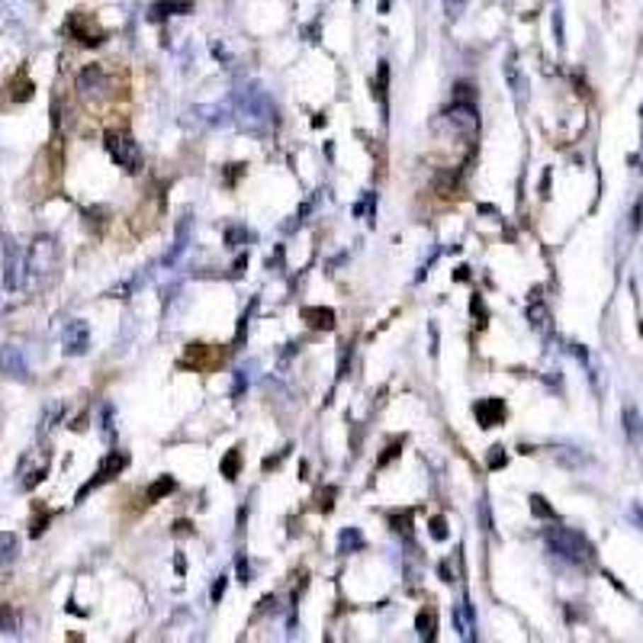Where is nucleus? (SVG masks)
Listing matches in <instances>:
<instances>
[{
	"instance_id": "32",
	"label": "nucleus",
	"mask_w": 643,
	"mask_h": 643,
	"mask_svg": "<svg viewBox=\"0 0 643 643\" xmlns=\"http://www.w3.org/2000/svg\"><path fill=\"white\" fill-rule=\"evenodd\" d=\"M467 4H470V0H444V13H448L450 20H457V16L467 10Z\"/></svg>"
},
{
	"instance_id": "29",
	"label": "nucleus",
	"mask_w": 643,
	"mask_h": 643,
	"mask_svg": "<svg viewBox=\"0 0 643 643\" xmlns=\"http://www.w3.org/2000/svg\"><path fill=\"white\" fill-rule=\"evenodd\" d=\"M531 511H534L537 518H553V508L547 505L544 496H531Z\"/></svg>"
},
{
	"instance_id": "12",
	"label": "nucleus",
	"mask_w": 643,
	"mask_h": 643,
	"mask_svg": "<svg viewBox=\"0 0 643 643\" xmlns=\"http://www.w3.org/2000/svg\"><path fill=\"white\" fill-rule=\"evenodd\" d=\"M181 364L183 367H193V370H210V367L222 364V354H219V351H212L210 344H190Z\"/></svg>"
},
{
	"instance_id": "1",
	"label": "nucleus",
	"mask_w": 643,
	"mask_h": 643,
	"mask_svg": "<svg viewBox=\"0 0 643 643\" xmlns=\"http://www.w3.org/2000/svg\"><path fill=\"white\" fill-rule=\"evenodd\" d=\"M235 103H238L235 106V119H238V126L245 129V132L264 135L267 129L273 126V119H277L271 97H267L264 91H258V87H245V91H238Z\"/></svg>"
},
{
	"instance_id": "11",
	"label": "nucleus",
	"mask_w": 643,
	"mask_h": 643,
	"mask_svg": "<svg viewBox=\"0 0 643 643\" xmlns=\"http://www.w3.org/2000/svg\"><path fill=\"white\" fill-rule=\"evenodd\" d=\"M0 373H4V377H13V380L29 377L26 357H23L20 348H13V344H4V348H0Z\"/></svg>"
},
{
	"instance_id": "33",
	"label": "nucleus",
	"mask_w": 643,
	"mask_h": 643,
	"mask_svg": "<svg viewBox=\"0 0 643 643\" xmlns=\"http://www.w3.org/2000/svg\"><path fill=\"white\" fill-rule=\"evenodd\" d=\"M528 315H531V322L537 325V329L544 325V322H550V315H544V306H537V302H534V306L528 309Z\"/></svg>"
},
{
	"instance_id": "3",
	"label": "nucleus",
	"mask_w": 643,
	"mask_h": 643,
	"mask_svg": "<svg viewBox=\"0 0 643 643\" xmlns=\"http://www.w3.org/2000/svg\"><path fill=\"white\" fill-rule=\"evenodd\" d=\"M58 271V245L52 238H35L33 245L26 251V280H23V287H45Z\"/></svg>"
},
{
	"instance_id": "37",
	"label": "nucleus",
	"mask_w": 643,
	"mask_h": 643,
	"mask_svg": "<svg viewBox=\"0 0 643 643\" xmlns=\"http://www.w3.org/2000/svg\"><path fill=\"white\" fill-rule=\"evenodd\" d=\"M553 33H557V42L563 45V16H559V10L553 13Z\"/></svg>"
},
{
	"instance_id": "38",
	"label": "nucleus",
	"mask_w": 643,
	"mask_h": 643,
	"mask_svg": "<svg viewBox=\"0 0 643 643\" xmlns=\"http://www.w3.org/2000/svg\"><path fill=\"white\" fill-rule=\"evenodd\" d=\"M222 592H225V579H219V582H216V588H212V601H219V598H222Z\"/></svg>"
},
{
	"instance_id": "15",
	"label": "nucleus",
	"mask_w": 643,
	"mask_h": 643,
	"mask_svg": "<svg viewBox=\"0 0 643 643\" xmlns=\"http://www.w3.org/2000/svg\"><path fill=\"white\" fill-rule=\"evenodd\" d=\"M302 319L312 325V329H322V331H329V329H335V312H331L329 306H315V309H306L302 312Z\"/></svg>"
},
{
	"instance_id": "7",
	"label": "nucleus",
	"mask_w": 643,
	"mask_h": 643,
	"mask_svg": "<svg viewBox=\"0 0 643 643\" xmlns=\"http://www.w3.org/2000/svg\"><path fill=\"white\" fill-rule=\"evenodd\" d=\"M126 467H129V454H123V450H113V454L103 460V467H100L97 473H93V479L87 482V486H84L81 492H77V502H81V499H84L87 492H93V489H97V486H103V482L116 479V476L123 473Z\"/></svg>"
},
{
	"instance_id": "14",
	"label": "nucleus",
	"mask_w": 643,
	"mask_h": 643,
	"mask_svg": "<svg viewBox=\"0 0 643 643\" xmlns=\"http://www.w3.org/2000/svg\"><path fill=\"white\" fill-rule=\"evenodd\" d=\"M621 419H624V431H627V438L634 440V444H640V440H643V415H640V409L624 406Z\"/></svg>"
},
{
	"instance_id": "18",
	"label": "nucleus",
	"mask_w": 643,
	"mask_h": 643,
	"mask_svg": "<svg viewBox=\"0 0 643 643\" xmlns=\"http://www.w3.org/2000/svg\"><path fill=\"white\" fill-rule=\"evenodd\" d=\"M415 630L421 634V640L431 643L434 640V630H438V615H434L431 608H421L419 618H415Z\"/></svg>"
},
{
	"instance_id": "28",
	"label": "nucleus",
	"mask_w": 643,
	"mask_h": 643,
	"mask_svg": "<svg viewBox=\"0 0 643 643\" xmlns=\"http://www.w3.org/2000/svg\"><path fill=\"white\" fill-rule=\"evenodd\" d=\"M241 241H248V229H238V225H232V229L225 232V245H229V248H238Z\"/></svg>"
},
{
	"instance_id": "21",
	"label": "nucleus",
	"mask_w": 643,
	"mask_h": 643,
	"mask_svg": "<svg viewBox=\"0 0 643 643\" xmlns=\"http://www.w3.org/2000/svg\"><path fill=\"white\" fill-rule=\"evenodd\" d=\"M505 74H508V84H511V91H515V97L528 100V81H525V74H518L515 64H505Z\"/></svg>"
},
{
	"instance_id": "10",
	"label": "nucleus",
	"mask_w": 643,
	"mask_h": 643,
	"mask_svg": "<svg viewBox=\"0 0 643 643\" xmlns=\"http://www.w3.org/2000/svg\"><path fill=\"white\" fill-rule=\"evenodd\" d=\"M473 415H476V421H479V428H496L505 421L508 409H505L502 399H479V402L473 406Z\"/></svg>"
},
{
	"instance_id": "5",
	"label": "nucleus",
	"mask_w": 643,
	"mask_h": 643,
	"mask_svg": "<svg viewBox=\"0 0 643 643\" xmlns=\"http://www.w3.org/2000/svg\"><path fill=\"white\" fill-rule=\"evenodd\" d=\"M77 93L84 100H103L110 93V77L100 64H87L81 74H77Z\"/></svg>"
},
{
	"instance_id": "34",
	"label": "nucleus",
	"mask_w": 643,
	"mask_h": 643,
	"mask_svg": "<svg viewBox=\"0 0 643 643\" xmlns=\"http://www.w3.org/2000/svg\"><path fill=\"white\" fill-rule=\"evenodd\" d=\"M643 203H637L634 206V212H630V229H634V232H640V222H643Z\"/></svg>"
},
{
	"instance_id": "26",
	"label": "nucleus",
	"mask_w": 643,
	"mask_h": 643,
	"mask_svg": "<svg viewBox=\"0 0 643 643\" xmlns=\"http://www.w3.org/2000/svg\"><path fill=\"white\" fill-rule=\"evenodd\" d=\"M0 634H16V615L7 605H0Z\"/></svg>"
},
{
	"instance_id": "30",
	"label": "nucleus",
	"mask_w": 643,
	"mask_h": 643,
	"mask_svg": "<svg viewBox=\"0 0 643 643\" xmlns=\"http://www.w3.org/2000/svg\"><path fill=\"white\" fill-rule=\"evenodd\" d=\"M505 448H489V457H486V463H489V470H502L505 467Z\"/></svg>"
},
{
	"instance_id": "23",
	"label": "nucleus",
	"mask_w": 643,
	"mask_h": 643,
	"mask_svg": "<svg viewBox=\"0 0 643 643\" xmlns=\"http://www.w3.org/2000/svg\"><path fill=\"white\" fill-rule=\"evenodd\" d=\"M386 87H389V62H380V71H377V100L383 103V110H386Z\"/></svg>"
},
{
	"instance_id": "17",
	"label": "nucleus",
	"mask_w": 643,
	"mask_h": 643,
	"mask_svg": "<svg viewBox=\"0 0 643 643\" xmlns=\"http://www.w3.org/2000/svg\"><path fill=\"white\" fill-rule=\"evenodd\" d=\"M20 557V537L13 531H0V567H10Z\"/></svg>"
},
{
	"instance_id": "16",
	"label": "nucleus",
	"mask_w": 643,
	"mask_h": 643,
	"mask_svg": "<svg viewBox=\"0 0 643 643\" xmlns=\"http://www.w3.org/2000/svg\"><path fill=\"white\" fill-rule=\"evenodd\" d=\"M364 547H367V540L357 528H341V534H338V553H357V550H364Z\"/></svg>"
},
{
	"instance_id": "8",
	"label": "nucleus",
	"mask_w": 643,
	"mask_h": 643,
	"mask_svg": "<svg viewBox=\"0 0 643 643\" xmlns=\"http://www.w3.org/2000/svg\"><path fill=\"white\" fill-rule=\"evenodd\" d=\"M444 123L457 135H476V110L470 103H454L444 110Z\"/></svg>"
},
{
	"instance_id": "25",
	"label": "nucleus",
	"mask_w": 643,
	"mask_h": 643,
	"mask_svg": "<svg viewBox=\"0 0 643 643\" xmlns=\"http://www.w3.org/2000/svg\"><path fill=\"white\" fill-rule=\"evenodd\" d=\"M389 525L396 528L399 534H409L412 531V511H396V515H389Z\"/></svg>"
},
{
	"instance_id": "39",
	"label": "nucleus",
	"mask_w": 643,
	"mask_h": 643,
	"mask_svg": "<svg viewBox=\"0 0 643 643\" xmlns=\"http://www.w3.org/2000/svg\"><path fill=\"white\" fill-rule=\"evenodd\" d=\"M389 10V0H380V13H386Z\"/></svg>"
},
{
	"instance_id": "9",
	"label": "nucleus",
	"mask_w": 643,
	"mask_h": 643,
	"mask_svg": "<svg viewBox=\"0 0 643 643\" xmlns=\"http://www.w3.org/2000/svg\"><path fill=\"white\" fill-rule=\"evenodd\" d=\"M62 348H64V354H84L87 348H91V329H87V322H81V319H74V322H68L64 325V331H62Z\"/></svg>"
},
{
	"instance_id": "22",
	"label": "nucleus",
	"mask_w": 643,
	"mask_h": 643,
	"mask_svg": "<svg viewBox=\"0 0 643 643\" xmlns=\"http://www.w3.org/2000/svg\"><path fill=\"white\" fill-rule=\"evenodd\" d=\"M238 470H241V454H238V448H232L229 454L222 457V476L225 479H235Z\"/></svg>"
},
{
	"instance_id": "13",
	"label": "nucleus",
	"mask_w": 643,
	"mask_h": 643,
	"mask_svg": "<svg viewBox=\"0 0 643 643\" xmlns=\"http://www.w3.org/2000/svg\"><path fill=\"white\" fill-rule=\"evenodd\" d=\"M190 10H193L190 0H158V4H152V10H148V20H168V16L190 13Z\"/></svg>"
},
{
	"instance_id": "24",
	"label": "nucleus",
	"mask_w": 643,
	"mask_h": 643,
	"mask_svg": "<svg viewBox=\"0 0 643 643\" xmlns=\"http://www.w3.org/2000/svg\"><path fill=\"white\" fill-rule=\"evenodd\" d=\"M557 460L563 463V467H586V463H588V457L576 454L573 448H559V450H557Z\"/></svg>"
},
{
	"instance_id": "20",
	"label": "nucleus",
	"mask_w": 643,
	"mask_h": 643,
	"mask_svg": "<svg viewBox=\"0 0 643 643\" xmlns=\"http://www.w3.org/2000/svg\"><path fill=\"white\" fill-rule=\"evenodd\" d=\"M174 489H177V482L171 479V476H161V479H154L152 486H148V502H161V499L171 496Z\"/></svg>"
},
{
	"instance_id": "27",
	"label": "nucleus",
	"mask_w": 643,
	"mask_h": 643,
	"mask_svg": "<svg viewBox=\"0 0 643 643\" xmlns=\"http://www.w3.org/2000/svg\"><path fill=\"white\" fill-rule=\"evenodd\" d=\"M431 537H434V540H448V537H450L448 518H440V515H434V518H431Z\"/></svg>"
},
{
	"instance_id": "31",
	"label": "nucleus",
	"mask_w": 643,
	"mask_h": 643,
	"mask_svg": "<svg viewBox=\"0 0 643 643\" xmlns=\"http://www.w3.org/2000/svg\"><path fill=\"white\" fill-rule=\"evenodd\" d=\"M438 573H440V579H444V582H454L457 579V557L454 559H444V563L438 567Z\"/></svg>"
},
{
	"instance_id": "6",
	"label": "nucleus",
	"mask_w": 643,
	"mask_h": 643,
	"mask_svg": "<svg viewBox=\"0 0 643 643\" xmlns=\"http://www.w3.org/2000/svg\"><path fill=\"white\" fill-rule=\"evenodd\" d=\"M23 280H26V254H23L13 241H7V245H4V287L20 290Z\"/></svg>"
},
{
	"instance_id": "35",
	"label": "nucleus",
	"mask_w": 643,
	"mask_h": 643,
	"mask_svg": "<svg viewBox=\"0 0 643 643\" xmlns=\"http://www.w3.org/2000/svg\"><path fill=\"white\" fill-rule=\"evenodd\" d=\"M399 448H402V440H396V444H389V448H386V454L380 457V467H386V463H389V457H396V454H399Z\"/></svg>"
},
{
	"instance_id": "2",
	"label": "nucleus",
	"mask_w": 643,
	"mask_h": 643,
	"mask_svg": "<svg viewBox=\"0 0 643 643\" xmlns=\"http://www.w3.org/2000/svg\"><path fill=\"white\" fill-rule=\"evenodd\" d=\"M544 540L550 547V553H557L559 559H567L573 567H588L595 559V550L579 531L573 528H547L544 531Z\"/></svg>"
},
{
	"instance_id": "19",
	"label": "nucleus",
	"mask_w": 643,
	"mask_h": 643,
	"mask_svg": "<svg viewBox=\"0 0 643 643\" xmlns=\"http://www.w3.org/2000/svg\"><path fill=\"white\" fill-rule=\"evenodd\" d=\"M454 621H457V630H460L463 640H473L476 634H473V608H470V601H463L460 608H457Z\"/></svg>"
},
{
	"instance_id": "36",
	"label": "nucleus",
	"mask_w": 643,
	"mask_h": 643,
	"mask_svg": "<svg viewBox=\"0 0 643 643\" xmlns=\"http://www.w3.org/2000/svg\"><path fill=\"white\" fill-rule=\"evenodd\" d=\"M238 576H241V582H251V569H248L245 557H238Z\"/></svg>"
},
{
	"instance_id": "4",
	"label": "nucleus",
	"mask_w": 643,
	"mask_h": 643,
	"mask_svg": "<svg viewBox=\"0 0 643 643\" xmlns=\"http://www.w3.org/2000/svg\"><path fill=\"white\" fill-rule=\"evenodd\" d=\"M103 145H106V152H110V158L116 161V168L129 171V174L142 168V152H139V145H135V139L129 132H106Z\"/></svg>"
}]
</instances>
